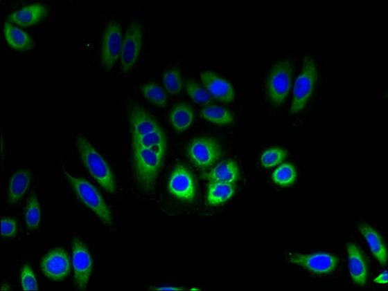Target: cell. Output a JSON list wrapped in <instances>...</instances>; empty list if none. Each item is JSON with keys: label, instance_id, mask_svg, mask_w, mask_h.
Masks as SVG:
<instances>
[{"label": "cell", "instance_id": "32", "mask_svg": "<svg viewBox=\"0 0 388 291\" xmlns=\"http://www.w3.org/2000/svg\"><path fill=\"white\" fill-rule=\"evenodd\" d=\"M17 234V224L15 219L3 218L1 221V235L3 237H15Z\"/></svg>", "mask_w": 388, "mask_h": 291}, {"label": "cell", "instance_id": "14", "mask_svg": "<svg viewBox=\"0 0 388 291\" xmlns=\"http://www.w3.org/2000/svg\"><path fill=\"white\" fill-rule=\"evenodd\" d=\"M129 122L132 133V138L142 137V135L158 131L161 126L157 120L143 108L132 106L128 112Z\"/></svg>", "mask_w": 388, "mask_h": 291}, {"label": "cell", "instance_id": "11", "mask_svg": "<svg viewBox=\"0 0 388 291\" xmlns=\"http://www.w3.org/2000/svg\"><path fill=\"white\" fill-rule=\"evenodd\" d=\"M43 274L53 281L67 279L70 272V261L67 252L57 248L50 250L41 262Z\"/></svg>", "mask_w": 388, "mask_h": 291}, {"label": "cell", "instance_id": "19", "mask_svg": "<svg viewBox=\"0 0 388 291\" xmlns=\"http://www.w3.org/2000/svg\"><path fill=\"white\" fill-rule=\"evenodd\" d=\"M3 33L6 43L12 49L25 51L33 47L34 41L30 35L9 21L4 24Z\"/></svg>", "mask_w": 388, "mask_h": 291}, {"label": "cell", "instance_id": "31", "mask_svg": "<svg viewBox=\"0 0 388 291\" xmlns=\"http://www.w3.org/2000/svg\"><path fill=\"white\" fill-rule=\"evenodd\" d=\"M21 283L24 290L35 291L38 290L35 275L29 265L26 264L22 267L21 273Z\"/></svg>", "mask_w": 388, "mask_h": 291}, {"label": "cell", "instance_id": "7", "mask_svg": "<svg viewBox=\"0 0 388 291\" xmlns=\"http://www.w3.org/2000/svg\"><path fill=\"white\" fill-rule=\"evenodd\" d=\"M187 153L194 165L200 169H206L221 158L222 150L215 139L202 137L191 142Z\"/></svg>", "mask_w": 388, "mask_h": 291}, {"label": "cell", "instance_id": "25", "mask_svg": "<svg viewBox=\"0 0 388 291\" xmlns=\"http://www.w3.org/2000/svg\"><path fill=\"white\" fill-rule=\"evenodd\" d=\"M142 94L152 104L159 107H165L167 105V95L163 88L155 82L145 84L141 88Z\"/></svg>", "mask_w": 388, "mask_h": 291}, {"label": "cell", "instance_id": "24", "mask_svg": "<svg viewBox=\"0 0 388 291\" xmlns=\"http://www.w3.org/2000/svg\"><path fill=\"white\" fill-rule=\"evenodd\" d=\"M202 118L217 125H231L234 122V116L229 111L222 106H206L202 110Z\"/></svg>", "mask_w": 388, "mask_h": 291}, {"label": "cell", "instance_id": "27", "mask_svg": "<svg viewBox=\"0 0 388 291\" xmlns=\"http://www.w3.org/2000/svg\"><path fill=\"white\" fill-rule=\"evenodd\" d=\"M272 178L277 185L288 187L295 182L297 171L292 165L286 163L276 168Z\"/></svg>", "mask_w": 388, "mask_h": 291}, {"label": "cell", "instance_id": "6", "mask_svg": "<svg viewBox=\"0 0 388 291\" xmlns=\"http://www.w3.org/2000/svg\"><path fill=\"white\" fill-rule=\"evenodd\" d=\"M123 37L121 26L112 21L106 26L102 38L100 62L106 71H112L121 57Z\"/></svg>", "mask_w": 388, "mask_h": 291}, {"label": "cell", "instance_id": "3", "mask_svg": "<svg viewBox=\"0 0 388 291\" xmlns=\"http://www.w3.org/2000/svg\"><path fill=\"white\" fill-rule=\"evenodd\" d=\"M294 62L289 58L277 62L267 77L266 92L268 100L280 106L287 100L292 88Z\"/></svg>", "mask_w": 388, "mask_h": 291}, {"label": "cell", "instance_id": "4", "mask_svg": "<svg viewBox=\"0 0 388 291\" xmlns=\"http://www.w3.org/2000/svg\"><path fill=\"white\" fill-rule=\"evenodd\" d=\"M63 172L66 174L69 185L81 203L92 210L103 223L112 225L113 224L112 212L96 187L85 179L74 177L64 168Z\"/></svg>", "mask_w": 388, "mask_h": 291}, {"label": "cell", "instance_id": "30", "mask_svg": "<svg viewBox=\"0 0 388 291\" xmlns=\"http://www.w3.org/2000/svg\"><path fill=\"white\" fill-rule=\"evenodd\" d=\"M164 83L166 90L172 95H177L183 88V79L178 68L168 70L164 77Z\"/></svg>", "mask_w": 388, "mask_h": 291}, {"label": "cell", "instance_id": "22", "mask_svg": "<svg viewBox=\"0 0 388 291\" xmlns=\"http://www.w3.org/2000/svg\"><path fill=\"white\" fill-rule=\"evenodd\" d=\"M236 193L233 184L210 182L206 190V200L211 206H218L227 203Z\"/></svg>", "mask_w": 388, "mask_h": 291}, {"label": "cell", "instance_id": "26", "mask_svg": "<svg viewBox=\"0 0 388 291\" xmlns=\"http://www.w3.org/2000/svg\"><path fill=\"white\" fill-rule=\"evenodd\" d=\"M40 204L37 196H31L25 211V222L30 230L37 229L41 224Z\"/></svg>", "mask_w": 388, "mask_h": 291}, {"label": "cell", "instance_id": "33", "mask_svg": "<svg viewBox=\"0 0 388 291\" xmlns=\"http://www.w3.org/2000/svg\"><path fill=\"white\" fill-rule=\"evenodd\" d=\"M387 271H385L384 273L380 274L374 279V282L380 284H387L388 281Z\"/></svg>", "mask_w": 388, "mask_h": 291}, {"label": "cell", "instance_id": "34", "mask_svg": "<svg viewBox=\"0 0 388 291\" xmlns=\"http://www.w3.org/2000/svg\"><path fill=\"white\" fill-rule=\"evenodd\" d=\"M157 290H173V291H179L182 290L183 288L174 287V286H164L159 287L157 288Z\"/></svg>", "mask_w": 388, "mask_h": 291}, {"label": "cell", "instance_id": "29", "mask_svg": "<svg viewBox=\"0 0 388 291\" xmlns=\"http://www.w3.org/2000/svg\"><path fill=\"white\" fill-rule=\"evenodd\" d=\"M287 152L280 147H272L265 151L261 158V163L264 168H272L283 162L287 158Z\"/></svg>", "mask_w": 388, "mask_h": 291}, {"label": "cell", "instance_id": "16", "mask_svg": "<svg viewBox=\"0 0 388 291\" xmlns=\"http://www.w3.org/2000/svg\"><path fill=\"white\" fill-rule=\"evenodd\" d=\"M349 270L352 279L358 285H365L367 281L368 270L365 259L358 245L348 244Z\"/></svg>", "mask_w": 388, "mask_h": 291}, {"label": "cell", "instance_id": "12", "mask_svg": "<svg viewBox=\"0 0 388 291\" xmlns=\"http://www.w3.org/2000/svg\"><path fill=\"white\" fill-rule=\"evenodd\" d=\"M290 261L316 274L332 273L339 263L337 257L327 253L294 254L290 256Z\"/></svg>", "mask_w": 388, "mask_h": 291}, {"label": "cell", "instance_id": "13", "mask_svg": "<svg viewBox=\"0 0 388 291\" xmlns=\"http://www.w3.org/2000/svg\"><path fill=\"white\" fill-rule=\"evenodd\" d=\"M200 80L209 93L220 101L229 103L234 100L235 91L231 84L211 71H204L200 74Z\"/></svg>", "mask_w": 388, "mask_h": 291}, {"label": "cell", "instance_id": "8", "mask_svg": "<svg viewBox=\"0 0 388 291\" xmlns=\"http://www.w3.org/2000/svg\"><path fill=\"white\" fill-rule=\"evenodd\" d=\"M142 41L143 29L139 22L134 21L129 26L123 39L120 57L123 73H128L137 63L141 51Z\"/></svg>", "mask_w": 388, "mask_h": 291}, {"label": "cell", "instance_id": "10", "mask_svg": "<svg viewBox=\"0 0 388 291\" xmlns=\"http://www.w3.org/2000/svg\"><path fill=\"white\" fill-rule=\"evenodd\" d=\"M171 195L185 203H192L196 197V183L192 173L182 165L174 168L168 182Z\"/></svg>", "mask_w": 388, "mask_h": 291}, {"label": "cell", "instance_id": "15", "mask_svg": "<svg viewBox=\"0 0 388 291\" xmlns=\"http://www.w3.org/2000/svg\"><path fill=\"white\" fill-rule=\"evenodd\" d=\"M48 12L47 6L42 3H33L12 12L8 19L9 22L19 27H30L41 22Z\"/></svg>", "mask_w": 388, "mask_h": 291}, {"label": "cell", "instance_id": "21", "mask_svg": "<svg viewBox=\"0 0 388 291\" xmlns=\"http://www.w3.org/2000/svg\"><path fill=\"white\" fill-rule=\"evenodd\" d=\"M360 231L365 238L373 256L385 266L387 262V251L378 232L367 224L360 225Z\"/></svg>", "mask_w": 388, "mask_h": 291}, {"label": "cell", "instance_id": "17", "mask_svg": "<svg viewBox=\"0 0 388 291\" xmlns=\"http://www.w3.org/2000/svg\"><path fill=\"white\" fill-rule=\"evenodd\" d=\"M204 177L210 182L234 185L240 177V171L236 161L225 160L213 167Z\"/></svg>", "mask_w": 388, "mask_h": 291}, {"label": "cell", "instance_id": "2", "mask_svg": "<svg viewBox=\"0 0 388 291\" xmlns=\"http://www.w3.org/2000/svg\"><path fill=\"white\" fill-rule=\"evenodd\" d=\"M166 151L141 147L133 148L134 168L136 178L146 191H151L157 183Z\"/></svg>", "mask_w": 388, "mask_h": 291}, {"label": "cell", "instance_id": "28", "mask_svg": "<svg viewBox=\"0 0 388 291\" xmlns=\"http://www.w3.org/2000/svg\"><path fill=\"white\" fill-rule=\"evenodd\" d=\"M186 91L190 98L200 105H209L212 101L208 91L193 80L186 82Z\"/></svg>", "mask_w": 388, "mask_h": 291}, {"label": "cell", "instance_id": "5", "mask_svg": "<svg viewBox=\"0 0 388 291\" xmlns=\"http://www.w3.org/2000/svg\"><path fill=\"white\" fill-rule=\"evenodd\" d=\"M318 75V67L313 57H303L301 72L294 84L293 100L290 106L291 113H300L307 106L314 94Z\"/></svg>", "mask_w": 388, "mask_h": 291}, {"label": "cell", "instance_id": "20", "mask_svg": "<svg viewBox=\"0 0 388 291\" xmlns=\"http://www.w3.org/2000/svg\"><path fill=\"white\" fill-rule=\"evenodd\" d=\"M195 119L192 106L186 102H179L175 105L170 114V122L177 133L188 131Z\"/></svg>", "mask_w": 388, "mask_h": 291}, {"label": "cell", "instance_id": "1", "mask_svg": "<svg viewBox=\"0 0 388 291\" xmlns=\"http://www.w3.org/2000/svg\"><path fill=\"white\" fill-rule=\"evenodd\" d=\"M76 146L79 151L82 163L87 171L103 189L109 193H115L116 182L112 168L91 143L85 138L78 137Z\"/></svg>", "mask_w": 388, "mask_h": 291}, {"label": "cell", "instance_id": "23", "mask_svg": "<svg viewBox=\"0 0 388 291\" xmlns=\"http://www.w3.org/2000/svg\"><path fill=\"white\" fill-rule=\"evenodd\" d=\"M166 135L161 128L157 131L142 135V137L132 138V148L155 149V150L166 151Z\"/></svg>", "mask_w": 388, "mask_h": 291}, {"label": "cell", "instance_id": "9", "mask_svg": "<svg viewBox=\"0 0 388 291\" xmlns=\"http://www.w3.org/2000/svg\"><path fill=\"white\" fill-rule=\"evenodd\" d=\"M73 266L75 284L78 290H85L93 270V259L80 239L73 238L72 243Z\"/></svg>", "mask_w": 388, "mask_h": 291}, {"label": "cell", "instance_id": "18", "mask_svg": "<svg viewBox=\"0 0 388 291\" xmlns=\"http://www.w3.org/2000/svg\"><path fill=\"white\" fill-rule=\"evenodd\" d=\"M31 182V172L28 168L19 169L12 174L8 187V203L15 205L28 190Z\"/></svg>", "mask_w": 388, "mask_h": 291}]
</instances>
